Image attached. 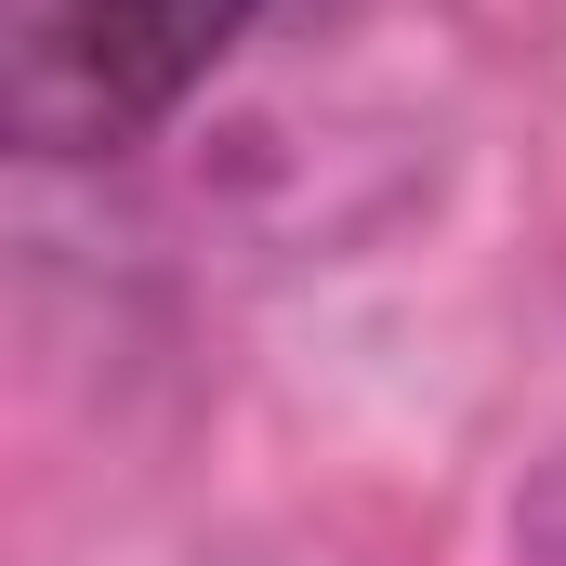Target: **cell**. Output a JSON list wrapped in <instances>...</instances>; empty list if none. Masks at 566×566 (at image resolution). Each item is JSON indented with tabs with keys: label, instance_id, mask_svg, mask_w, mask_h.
<instances>
[{
	"label": "cell",
	"instance_id": "6da1fadb",
	"mask_svg": "<svg viewBox=\"0 0 566 566\" xmlns=\"http://www.w3.org/2000/svg\"><path fill=\"white\" fill-rule=\"evenodd\" d=\"M264 0H0V119L27 158H119L211 93Z\"/></svg>",
	"mask_w": 566,
	"mask_h": 566
}]
</instances>
